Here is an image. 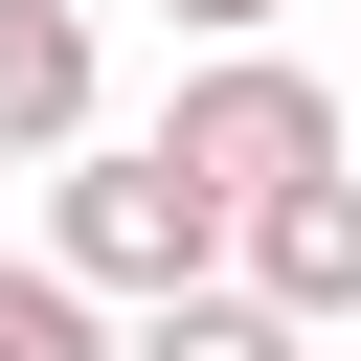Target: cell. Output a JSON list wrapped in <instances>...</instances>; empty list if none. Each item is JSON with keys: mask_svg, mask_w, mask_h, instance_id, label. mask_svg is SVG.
<instances>
[{"mask_svg": "<svg viewBox=\"0 0 361 361\" xmlns=\"http://www.w3.org/2000/svg\"><path fill=\"white\" fill-rule=\"evenodd\" d=\"M0 158H90V23L0 0Z\"/></svg>", "mask_w": 361, "mask_h": 361, "instance_id": "277c9868", "label": "cell"}, {"mask_svg": "<svg viewBox=\"0 0 361 361\" xmlns=\"http://www.w3.org/2000/svg\"><path fill=\"white\" fill-rule=\"evenodd\" d=\"M158 180L180 203H293V180H338V90L293 68V45H226V68H180V113H158Z\"/></svg>", "mask_w": 361, "mask_h": 361, "instance_id": "7a4b0ae2", "label": "cell"}, {"mask_svg": "<svg viewBox=\"0 0 361 361\" xmlns=\"http://www.w3.org/2000/svg\"><path fill=\"white\" fill-rule=\"evenodd\" d=\"M45 271L135 338L158 293H203V271H226V203H180V180H158V135H90V158H45Z\"/></svg>", "mask_w": 361, "mask_h": 361, "instance_id": "6da1fadb", "label": "cell"}, {"mask_svg": "<svg viewBox=\"0 0 361 361\" xmlns=\"http://www.w3.org/2000/svg\"><path fill=\"white\" fill-rule=\"evenodd\" d=\"M0 361H113V316H90L45 248H0Z\"/></svg>", "mask_w": 361, "mask_h": 361, "instance_id": "8992f818", "label": "cell"}, {"mask_svg": "<svg viewBox=\"0 0 361 361\" xmlns=\"http://www.w3.org/2000/svg\"><path fill=\"white\" fill-rule=\"evenodd\" d=\"M113 361H316V338H293V316H248V293L203 271V293H158V316H135Z\"/></svg>", "mask_w": 361, "mask_h": 361, "instance_id": "5b68a950", "label": "cell"}, {"mask_svg": "<svg viewBox=\"0 0 361 361\" xmlns=\"http://www.w3.org/2000/svg\"><path fill=\"white\" fill-rule=\"evenodd\" d=\"M226 293H248V316H293V338H338V316H361V180L248 203V226H226Z\"/></svg>", "mask_w": 361, "mask_h": 361, "instance_id": "3957f363", "label": "cell"}, {"mask_svg": "<svg viewBox=\"0 0 361 361\" xmlns=\"http://www.w3.org/2000/svg\"><path fill=\"white\" fill-rule=\"evenodd\" d=\"M158 23H180L203 68H226V45H271V0H158Z\"/></svg>", "mask_w": 361, "mask_h": 361, "instance_id": "52a82bcc", "label": "cell"}]
</instances>
